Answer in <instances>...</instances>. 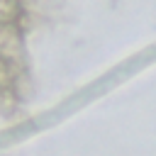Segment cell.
<instances>
[{
  "mask_svg": "<svg viewBox=\"0 0 156 156\" xmlns=\"http://www.w3.org/2000/svg\"><path fill=\"white\" fill-rule=\"evenodd\" d=\"M0 61L12 66L15 71L27 68V49H24V32L17 24L0 27Z\"/></svg>",
  "mask_w": 156,
  "mask_h": 156,
  "instance_id": "cell-1",
  "label": "cell"
},
{
  "mask_svg": "<svg viewBox=\"0 0 156 156\" xmlns=\"http://www.w3.org/2000/svg\"><path fill=\"white\" fill-rule=\"evenodd\" d=\"M17 107H20V100L15 98V93L10 88H2L0 90V115L2 117H12L17 112Z\"/></svg>",
  "mask_w": 156,
  "mask_h": 156,
  "instance_id": "cell-4",
  "label": "cell"
},
{
  "mask_svg": "<svg viewBox=\"0 0 156 156\" xmlns=\"http://www.w3.org/2000/svg\"><path fill=\"white\" fill-rule=\"evenodd\" d=\"M22 12H24L22 0H0V27L2 24H17Z\"/></svg>",
  "mask_w": 156,
  "mask_h": 156,
  "instance_id": "cell-3",
  "label": "cell"
},
{
  "mask_svg": "<svg viewBox=\"0 0 156 156\" xmlns=\"http://www.w3.org/2000/svg\"><path fill=\"white\" fill-rule=\"evenodd\" d=\"M10 90L15 93V98H17L20 102H27V100H32V93H34V88H32V78H29V71H27V68H22V71H15V78H12V85H10Z\"/></svg>",
  "mask_w": 156,
  "mask_h": 156,
  "instance_id": "cell-2",
  "label": "cell"
},
{
  "mask_svg": "<svg viewBox=\"0 0 156 156\" xmlns=\"http://www.w3.org/2000/svg\"><path fill=\"white\" fill-rule=\"evenodd\" d=\"M12 78H15V68L7 66L5 61H0V90L2 88H10L12 85Z\"/></svg>",
  "mask_w": 156,
  "mask_h": 156,
  "instance_id": "cell-5",
  "label": "cell"
}]
</instances>
